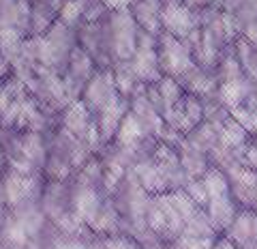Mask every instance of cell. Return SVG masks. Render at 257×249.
Instances as JSON below:
<instances>
[{
  "mask_svg": "<svg viewBox=\"0 0 257 249\" xmlns=\"http://www.w3.org/2000/svg\"><path fill=\"white\" fill-rule=\"evenodd\" d=\"M0 179H3L0 194H3L5 206L9 211L28 204V202H37V198L43 191L41 174H20V172L5 170V174Z\"/></svg>",
  "mask_w": 257,
  "mask_h": 249,
  "instance_id": "obj_1",
  "label": "cell"
},
{
  "mask_svg": "<svg viewBox=\"0 0 257 249\" xmlns=\"http://www.w3.org/2000/svg\"><path fill=\"white\" fill-rule=\"evenodd\" d=\"M138 22L133 20V15L124 11H111L109 18V50L120 62L131 60L138 47Z\"/></svg>",
  "mask_w": 257,
  "mask_h": 249,
  "instance_id": "obj_2",
  "label": "cell"
},
{
  "mask_svg": "<svg viewBox=\"0 0 257 249\" xmlns=\"http://www.w3.org/2000/svg\"><path fill=\"white\" fill-rule=\"evenodd\" d=\"M159 67L161 71H165L170 77H182L189 69H193V58H191V50L187 47V43L180 41V39L172 37L170 33L161 35L159 41Z\"/></svg>",
  "mask_w": 257,
  "mask_h": 249,
  "instance_id": "obj_3",
  "label": "cell"
},
{
  "mask_svg": "<svg viewBox=\"0 0 257 249\" xmlns=\"http://www.w3.org/2000/svg\"><path fill=\"white\" fill-rule=\"evenodd\" d=\"M116 97H120L118 88H116V79L114 73L109 69H99L94 71L92 77L86 82L84 91H82V101L86 103V108L92 112V116L99 110H103L111 103Z\"/></svg>",
  "mask_w": 257,
  "mask_h": 249,
  "instance_id": "obj_4",
  "label": "cell"
},
{
  "mask_svg": "<svg viewBox=\"0 0 257 249\" xmlns=\"http://www.w3.org/2000/svg\"><path fill=\"white\" fill-rule=\"evenodd\" d=\"M161 26H165V33H170L176 39H189L195 33V18L193 11L180 0H165L161 7Z\"/></svg>",
  "mask_w": 257,
  "mask_h": 249,
  "instance_id": "obj_5",
  "label": "cell"
},
{
  "mask_svg": "<svg viewBox=\"0 0 257 249\" xmlns=\"http://www.w3.org/2000/svg\"><path fill=\"white\" fill-rule=\"evenodd\" d=\"M60 129L67 131L69 135H73L75 140H82V142L88 140V135L94 129V116L82 99H73L64 106Z\"/></svg>",
  "mask_w": 257,
  "mask_h": 249,
  "instance_id": "obj_6",
  "label": "cell"
},
{
  "mask_svg": "<svg viewBox=\"0 0 257 249\" xmlns=\"http://www.w3.org/2000/svg\"><path fill=\"white\" fill-rule=\"evenodd\" d=\"M103 202H105V200H103L99 187H94V185L77 181L73 191H71V208H73V213L86 223V228L90 226L94 221V217L99 215Z\"/></svg>",
  "mask_w": 257,
  "mask_h": 249,
  "instance_id": "obj_7",
  "label": "cell"
},
{
  "mask_svg": "<svg viewBox=\"0 0 257 249\" xmlns=\"http://www.w3.org/2000/svg\"><path fill=\"white\" fill-rule=\"evenodd\" d=\"M135 181L140 183V187L146 191V194H152V196L165 194L167 187H170L165 174L161 172L159 163L155 161V157L140 159L138 165H135Z\"/></svg>",
  "mask_w": 257,
  "mask_h": 249,
  "instance_id": "obj_8",
  "label": "cell"
},
{
  "mask_svg": "<svg viewBox=\"0 0 257 249\" xmlns=\"http://www.w3.org/2000/svg\"><path fill=\"white\" fill-rule=\"evenodd\" d=\"M114 138H116V144L120 148L135 150L138 148V144L144 142V138H146V131H144V127L138 120V116H135L133 112H126L124 118L120 120L118 131H116Z\"/></svg>",
  "mask_w": 257,
  "mask_h": 249,
  "instance_id": "obj_9",
  "label": "cell"
},
{
  "mask_svg": "<svg viewBox=\"0 0 257 249\" xmlns=\"http://www.w3.org/2000/svg\"><path fill=\"white\" fill-rule=\"evenodd\" d=\"M206 215L214 230H227L229 223L234 221V217H236V206L231 202V196L219 198V200H208Z\"/></svg>",
  "mask_w": 257,
  "mask_h": 249,
  "instance_id": "obj_10",
  "label": "cell"
},
{
  "mask_svg": "<svg viewBox=\"0 0 257 249\" xmlns=\"http://www.w3.org/2000/svg\"><path fill=\"white\" fill-rule=\"evenodd\" d=\"M180 163H182V170L184 174L189 176V179H197V176H202L206 170H208V159H206V152L199 150L195 146H191V144L184 140L180 144Z\"/></svg>",
  "mask_w": 257,
  "mask_h": 249,
  "instance_id": "obj_11",
  "label": "cell"
},
{
  "mask_svg": "<svg viewBox=\"0 0 257 249\" xmlns=\"http://www.w3.org/2000/svg\"><path fill=\"white\" fill-rule=\"evenodd\" d=\"M246 144V129L234 118H225L219 127V148L223 150H238Z\"/></svg>",
  "mask_w": 257,
  "mask_h": 249,
  "instance_id": "obj_12",
  "label": "cell"
},
{
  "mask_svg": "<svg viewBox=\"0 0 257 249\" xmlns=\"http://www.w3.org/2000/svg\"><path fill=\"white\" fill-rule=\"evenodd\" d=\"M202 183H204V189L208 194V200H219V198L231 196L229 179L221 170H216V168H208L202 174Z\"/></svg>",
  "mask_w": 257,
  "mask_h": 249,
  "instance_id": "obj_13",
  "label": "cell"
},
{
  "mask_svg": "<svg viewBox=\"0 0 257 249\" xmlns=\"http://www.w3.org/2000/svg\"><path fill=\"white\" fill-rule=\"evenodd\" d=\"M86 15V3L84 0H64V3L58 7V18L62 24H67L71 28H77L79 22L84 20Z\"/></svg>",
  "mask_w": 257,
  "mask_h": 249,
  "instance_id": "obj_14",
  "label": "cell"
},
{
  "mask_svg": "<svg viewBox=\"0 0 257 249\" xmlns=\"http://www.w3.org/2000/svg\"><path fill=\"white\" fill-rule=\"evenodd\" d=\"M242 97H244V91H242L240 79H236V82H223L219 88V101L223 106H227L229 110L240 106V103H242Z\"/></svg>",
  "mask_w": 257,
  "mask_h": 249,
  "instance_id": "obj_15",
  "label": "cell"
},
{
  "mask_svg": "<svg viewBox=\"0 0 257 249\" xmlns=\"http://www.w3.org/2000/svg\"><path fill=\"white\" fill-rule=\"evenodd\" d=\"M103 249H142V245L133 236L124 234H111V236H101Z\"/></svg>",
  "mask_w": 257,
  "mask_h": 249,
  "instance_id": "obj_16",
  "label": "cell"
},
{
  "mask_svg": "<svg viewBox=\"0 0 257 249\" xmlns=\"http://www.w3.org/2000/svg\"><path fill=\"white\" fill-rule=\"evenodd\" d=\"M184 194H187L199 208H206L208 194H206V189H204L202 179H199V181H189V185H184Z\"/></svg>",
  "mask_w": 257,
  "mask_h": 249,
  "instance_id": "obj_17",
  "label": "cell"
},
{
  "mask_svg": "<svg viewBox=\"0 0 257 249\" xmlns=\"http://www.w3.org/2000/svg\"><path fill=\"white\" fill-rule=\"evenodd\" d=\"M242 150H244V155H242L244 168H248V170L257 172V142L244 144V146H242Z\"/></svg>",
  "mask_w": 257,
  "mask_h": 249,
  "instance_id": "obj_18",
  "label": "cell"
},
{
  "mask_svg": "<svg viewBox=\"0 0 257 249\" xmlns=\"http://www.w3.org/2000/svg\"><path fill=\"white\" fill-rule=\"evenodd\" d=\"M9 75H11V65L5 60V56L0 54V84H3L5 79L9 77Z\"/></svg>",
  "mask_w": 257,
  "mask_h": 249,
  "instance_id": "obj_19",
  "label": "cell"
},
{
  "mask_svg": "<svg viewBox=\"0 0 257 249\" xmlns=\"http://www.w3.org/2000/svg\"><path fill=\"white\" fill-rule=\"evenodd\" d=\"M7 170V157H5V148H3V144H0V176L5 174Z\"/></svg>",
  "mask_w": 257,
  "mask_h": 249,
  "instance_id": "obj_20",
  "label": "cell"
},
{
  "mask_svg": "<svg viewBox=\"0 0 257 249\" xmlns=\"http://www.w3.org/2000/svg\"><path fill=\"white\" fill-rule=\"evenodd\" d=\"M210 0H184V5L187 7H206Z\"/></svg>",
  "mask_w": 257,
  "mask_h": 249,
  "instance_id": "obj_21",
  "label": "cell"
},
{
  "mask_svg": "<svg viewBox=\"0 0 257 249\" xmlns=\"http://www.w3.org/2000/svg\"><path fill=\"white\" fill-rule=\"evenodd\" d=\"M253 249H257V245H255V247H253Z\"/></svg>",
  "mask_w": 257,
  "mask_h": 249,
  "instance_id": "obj_22",
  "label": "cell"
}]
</instances>
